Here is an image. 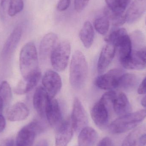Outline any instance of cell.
<instances>
[{"mask_svg":"<svg viewBox=\"0 0 146 146\" xmlns=\"http://www.w3.org/2000/svg\"><path fill=\"white\" fill-rule=\"evenodd\" d=\"M88 67L86 57L82 52L76 50L73 54L70 66L69 80L72 87L80 90L86 81Z\"/></svg>","mask_w":146,"mask_h":146,"instance_id":"cell-1","label":"cell"},{"mask_svg":"<svg viewBox=\"0 0 146 146\" xmlns=\"http://www.w3.org/2000/svg\"><path fill=\"white\" fill-rule=\"evenodd\" d=\"M19 67L23 79H27L38 71V57L35 44L30 42L21 49Z\"/></svg>","mask_w":146,"mask_h":146,"instance_id":"cell-2","label":"cell"},{"mask_svg":"<svg viewBox=\"0 0 146 146\" xmlns=\"http://www.w3.org/2000/svg\"><path fill=\"white\" fill-rule=\"evenodd\" d=\"M146 117V110H142L120 116L110 124L109 129L114 134L122 133L134 128Z\"/></svg>","mask_w":146,"mask_h":146,"instance_id":"cell-3","label":"cell"},{"mask_svg":"<svg viewBox=\"0 0 146 146\" xmlns=\"http://www.w3.org/2000/svg\"><path fill=\"white\" fill-rule=\"evenodd\" d=\"M71 44L68 41L58 43L50 56L51 65L57 72H62L66 68L71 54Z\"/></svg>","mask_w":146,"mask_h":146,"instance_id":"cell-4","label":"cell"},{"mask_svg":"<svg viewBox=\"0 0 146 146\" xmlns=\"http://www.w3.org/2000/svg\"><path fill=\"white\" fill-rule=\"evenodd\" d=\"M42 131L40 123L33 121L23 127L16 137V146H32L36 136Z\"/></svg>","mask_w":146,"mask_h":146,"instance_id":"cell-5","label":"cell"},{"mask_svg":"<svg viewBox=\"0 0 146 146\" xmlns=\"http://www.w3.org/2000/svg\"><path fill=\"white\" fill-rule=\"evenodd\" d=\"M124 73L123 70L119 68L111 69L98 76L94 83L100 89L108 91L113 90L118 88L120 78Z\"/></svg>","mask_w":146,"mask_h":146,"instance_id":"cell-6","label":"cell"},{"mask_svg":"<svg viewBox=\"0 0 146 146\" xmlns=\"http://www.w3.org/2000/svg\"><path fill=\"white\" fill-rule=\"evenodd\" d=\"M71 123L74 131L76 133L80 131L88 124V118L86 110L80 100L75 98L73 102Z\"/></svg>","mask_w":146,"mask_h":146,"instance_id":"cell-7","label":"cell"},{"mask_svg":"<svg viewBox=\"0 0 146 146\" xmlns=\"http://www.w3.org/2000/svg\"><path fill=\"white\" fill-rule=\"evenodd\" d=\"M42 83L50 99L54 98L62 87L60 76L53 70H48L45 72L42 79Z\"/></svg>","mask_w":146,"mask_h":146,"instance_id":"cell-8","label":"cell"},{"mask_svg":"<svg viewBox=\"0 0 146 146\" xmlns=\"http://www.w3.org/2000/svg\"><path fill=\"white\" fill-rule=\"evenodd\" d=\"M108 106L100 99L91 109V115L95 124L100 129L106 127L109 120Z\"/></svg>","mask_w":146,"mask_h":146,"instance_id":"cell-9","label":"cell"},{"mask_svg":"<svg viewBox=\"0 0 146 146\" xmlns=\"http://www.w3.org/2000/svg\"><path fill=\"white\" fill-rule=\"evenodd\" d=\"M58 44V38L55 33H50L46 34L41 40L39 45L40 59L45 60L50 58L52 52Z\"/></svg>","mask_w":146,"mask_h":146,"instance_id":"cell-10","label":"cell"},{"mask_svg":"<svg viewBox=\"0 0 146 146\" xmlns=\"http://www.w3.org/2000/svg\"><path fill=\"white\" fill-rule=\"evenodd\" d=\"M74 131L71 120L61 123L56 131L55 146H67L72 138Z\"/></svg>","mask_w":146,"mask_h":146,"instance_id":"cell-11","label":"cell"},{"mask_svg":"<svg viewBox=\"0 0 146 146\" xmlns=\"http://www.w3.org/2000/svg\"><path fill=\"white\" fill-rule=\"evenodd\" d=\"M146 145V125L137 127L131 131L123 141L121 146H145Z\"/></svg>","mask_w":146,"mask_h":146,"instance_id":"cell-12","label":"cell"},{"mask_svg":"<svg viewBox=\"0 0 146 146\" xmlns=\"http://www.w3.org/2000/svg\"><path fill=\"white\" fill-rule=\"evenodd\" d=\"M45 115L50 126H58L61 123V111L58 101L55 99H50L45 109Z\"/></svg>","mask_w":146,"mask_h":146,"instance_id":"cell-13","label":"cell"},{"mask_svg":"<svg viewBox=\"0 0 146 146\" xmlns=\"http://www.w3.org/2000/svg\"><path fill=\"white\" fill-rule=\"evenodd\" d=\"M22 29L21 26H17L13 30L3 45L2 50L1 56L6 58L10 56L16 48L22 36Z\"/></svg>","mask_w":146,"mask_h":146,"instance_id":"cell-14","label":"cell"},{"mask_svg":"<svg viewBox=\"0 0 146 146\" xmlns=\"http://www.w3.org/2000/svg\"><path fill=\"white\" fill-rule=\"evenodd\" d=\"M50 99L43 87L40 86L36 88L33 95V105L34 109L41 117L45 116V109Z\"/></svg>","mask_w":146,"mask_h":146,"instance_id":"cell-15","label":"cell"},{"mask_svg":"<svg viewBox=\"0 0 146 146\" xmlns=\"http://www.w3.org/2000/svg\"><path fill=\"white\" fill-rule=\"evenodd\" d=\"M116 48L110 44H107L104 46L98 61L97 70L99 74H102L105 71L112 62L115 54Z\"/></svg>","mask_w":146,"mask_h":146,"instance_id":"cell-16","label":"cell"},{"mask_svg":"<svg viewBox=\"0 0 146 146\" xmlns=\"http://www.w3.org/2000/svg\"><path fill=\"white\" fill-rule=\"evenodd\" d=\"M146 11V0H134L125 14L126 21L132 24L137 21Z\"/></svg>","mask_w":146,"mask_h":146,"instance_id":"cell-17","label":"cell"},{"mask_svg":"<svg viewBox=\"0 0 146 146\" xmlns=\"http://www.w3.org/2000/svg\"><path fill=\"white\" fill-rule=\"evenodd\" d=\"M29 113V108L25 104L18 102L8 110L7 118L10 121H20L26 119Z\"/></svg>","mask_w":146,"mask_h":146,"instance_id":"cell-18","label":"cell"},{"mask_svg":"<svg viewBox=\"0 0 146 146\" xmlns=\"http://www.w3.org/2000/svg\"><path fill=\"white\" fill-rule=\"evenodd\" d=\"M41 72L38 70L29 78L23 79L15 88V92L18 94H26L29 92L37 85L41 79Z\"/></svg>","mask_w":146,"mask_h":146,"instance_id":"cell-19","label":"cell"},{"mask_svg":"<svg viewBox=\"0 0 146 146\" xmlns=\"http://www.w3.org/2000/svg\"><path fill=\"white\" fill-rule=\"evenodd\" d=\"M114 111L119 116L124 115L131 112V105L125 94L119 93L112 104Z\"/></svg>","mask_w":146,"mask_h":146,"instance_id":"cell-20","label":"cell"},{"mask_svg":"<svg viewBox=\"0 0 146 146\" xmlns=\"http://www.w3.org/2000/svg\"><path fill=\"white\" fill-rule=\"evenodd\" d=\"M98 138V133L96 130L87 126L79 133L78 145L79 146H94Z\"/></svg>","mask_w":146,"mask_h":146,"instance_id":"cell-21","label":"cell"},{"mask_svg":"<svg viewBox=\"0 0 146 146\" xmlns=\"http://www.w3.org/2000/svg\"><path fill=\"white\" fill-rule=\"evenodd\" d=\"M79 36L84 47L89 48L92 45L94 37V30L91 22L87 21L84 23Z\"/></svg>","mask_w":146,"mask_h":146,"instance_id":"cell-22","label":"cell"},{"mask_svg":"<svg viewBox=\"0 0 146 146\" xmlns=\"http://www.w3.org/2000/svg\"><path fill=\"white\" fill-rule=\"evenodd\" d=\"M120 63L126 69L139 70L146 68V64L138 55L136 51L132 52L130 57Z\"/></svg>","mask_w":146,"mask_h":146,"instance_id":"cell-23","label":"cell"},{"mask_svg":"<svg viewBox=\"0 0 146 146\" xmlns=\"http://www.w3.org/2000/svg\"><path fill=\"white\" fill-rule=\"evenodd\" d=\"M117 48L118 49L120 62L130 57L132 52V42L128 34L121 41Z\"/></svg>","mask_w":146,"mask_h":146,"instance_id":"cell-24","label":"cell"},{"mask_svg":"<svg viewBox=\"0 0 146 146\" xmlns=\"http://www.w3.org/2000/svg\"><path fill=\"white\" fill-rule=\"evenodd\" d=\"M139 81L134 74L124 73L120 78L118 88L127 91L133 90L138 85Z\"/></svg>","mask_w":146,"mask_h":146,"instance_id":"cell-25","label":"cell"},{"mask_svg":"<svg viewBox=\"0 0 146 146\" xmlns=\"http://www.w3.org/2000/svg\"><path fill=\"white\" fill-rule=\"evenodd\" d=\"M106 7L114 13L124 14V12L129 5L131 0H105Z\"/></svg>","mask_w":146,"mask_h":146,"instance_id":"cell-26","label":"cell"},{"mask_svg":"<svg viewBox=\"0 0 146 146\" xmlns=\"http://www.w3.org/2000/svg\"><path fill=\"white\" fill-rule=\"evenodd\" d=\"M127 34L126 29L123 28H118L112 31L105 38V41L107 44H112L116 48L120 42Z\"/></svg>","mask_w":146,"mask_h":146,"instance_id":"cell-27","label":"cell"},{"mask_svg":"<svg viewBox=\"0 0 146 146\" xmlns=\"http://www.w3.org/2000/svg\"><path fill=\"white\" fill-rule=\"evenodd\" d=\"M104 15L108 18L110 22H111L112 25L115 27L120 26L126 22L125 14H119L114 13L107 7L104 9Z\"/></svg>","mask_w":146,"mask_h":146,"instance_id":"cell-28","label":"cell"},{"mask_svg":"<svg viewBox=\"0 0 146 146\" xmlns=\"http://www.w3.org/2000/svg\"><path fill=\"white\" fill-rule=\"evenodd\" d=\"M110 26V21L105 16L98 17L94 21V27L96 31L99 34L105 35L108 32Z\"/></svg>","mask_w":146,"mask_h":146,"instance_id":"cell-29","label":"cell"},{"mask_svg":"<svg viewBox=\"0 0 146 146\" xmlns=\"http://www.w3.org/2000/svg\"><path fill=\"white\" fill-rule=\"evenodd\" d=\"M0 97L3 99L7 107L12 100V92L9 84L6 81L2 82L0 84Z\"/></svg>","mask_w":146,"mask_h":146,"instance_id":"cell-30","label":"cell"},{"mask_svg":"<svg viewBox=\"0 0 146 146\" xmlns=\"http://www.w3.org/2000/svg\"><path fill=\"white\" fill-rule=\"evenodd\" d=\"M24 0H11L8 11V15L11 17L15 16L23 10Z\"/></svg>","mask_w":146,"mask_h":146,"instance_id":"cell-31","label":"cell"},{"mask_svg":"<svg viewBox=\"0 0 146 146\" xmlns=\"http://www.w3.org/2000/svg\"><path fill=\"white\" fill-rule=\"evenodd\" d=\"M11 0H1L0 3V16L4 20L8 15L9 8Z\"/></svg>","mask_w":146,"mask_h":146,"instance_id":"cell-32","label":"cell"},{"mask_svg":"<svg viewBox=\"0 0 146 146\" xmlns=\"http://www.w3.org/2000/svg\"><path fill=\"white\" fill-rule=\"evenodd\" d=\"M90 0H74V6L76 11L77 13H80L88 4Z\"/></svg>","mask_w":146,"mask_h":146,"instance_id":"cell-33","label":"cell"},{"mask_svg":"<svg viewBox=\"0 0 146 146\" xmlns=\"http://www.w3.org/2000/svg\"><path fill=\"white\" fill-rule=\"evenodd\" d=\"M71 0H59L57 4V9L59 11H64L68 9L71 3Z\"/></svg>","mask_w":146,"mask_h":146,"instance_id":"cell-34","label":"cell"},{"mask_svg":"<svg viewBox=\"0 0 146 146\" xmlns=\"http://www.w3.org/2000/svg\"><path fill=\"white\" fill-rule=\"evenodd\" d=\"M98 146H114L111 140L109 137L102 139L98 144Z\"/></svg>","mask_w":146,"mask_h":146,"instance_id":"cell-35","label":"cell"},{"mask_svg":"<svg viewBox=\"0 0 146 146\" xmlns=\"http://www.w3.org/2000/svg\"><path fill=\"white\" fill-rule=\"evenodd\" d=\"M138 94H146V76L141 82L138 89Z\"/></svg>","mask_w":146,"mask_h":146,"instance_id":"cell-36","label":"cell"},{"mask_svg":"<svg viewBox=\"0 0 146 146\" xmlns=\"http://www.w3.org/2000/svg\"><path fill=\"white\" fill-rule=\"evenodd\" d=\"M136 51L139 56L146 64V47H142Z\"/></svg>","mask_w":146,"mask_h":146,"instance_id":"cell-37","label":"cell"},{"mask_svg":"<svg viewBox=\"0 0 146 146\" xmlns=\"http://www.w3.org/2000/svg\"><path fill=\"white\" fill-rule=\"evenodd\" d=\"M14 140L11 138H8L0 142V146H13Z\"/></svg>","mask_w":146,"mask_h":146,"instance_id":"cell-38","label":"cell"},{"mask_svg":"<svg viewBox=\"0 0 146 146\" xmlns=\"http://www.w3.org/2000/svg\"><path fill=\"white\" fill-rule=\"evenodd\" d=\"M6 127V120L2 115H0V133L2 132Z\"/></svg>","mask_w":146,"mask_h":146,"instance_id":"cell-39","label":"cell"},{"mask_svg":"<svg viewBox=\"0 0 146 146\" xmlns=\"http://www.w3.org/2000/svg\"><path fill=\"white\" fill-rule=\"evenodd\" d=\"M5 103L3 99L0 97V115H2L3 112V110L6 108Z\"/></svg>","mask_w":146,"mask_h":146,"instance_id":"cell-40","label":"cell"},{"mask_svg":"<svg viewBox=\"0 0 146 146\" xmlns=\"http://www.w3.org/2000/svg\"><path fill=\"white\" fill-rule=\"evenodd\" d=\"M141 104L142 106L146 109V96H145L141 99Z\"/></svg>","mask_w":146,"mask_h":146,"instance_id":"cell-41","label":"cell"},{"mask_svg":"<svg viewBox=\"0 0 146 146\" xmlns=\"http://www.w3.org/2000/svg\"></svg>","mask_w":146,"mask_h":146,"instance_id":"cell-42","label":"cell"}]
</instances>
